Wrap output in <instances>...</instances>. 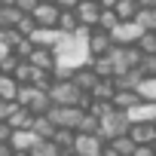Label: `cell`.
I'll use <instances>...</instances> for the list:
<instances>
[{
    "mask_svg": "<svg viewBox=\"0 0 156 156\" xmlns=\"http://www.w3.org/2000/svg\"><path fill=\"white\" fill-rule=\"evenodd\" d=\"M110 49H113V40H110V34H107V31H98V28H92V34L86 37V52H89V58L107 55Z\"/></svg>",
    "mask_w": 156,
    "mask_h": 156,
    "instance_id": "cell-8",
    "label": "cell"
},
{
    "mask_svg": "<svg viewBox=\"0 0 156 156\" xmlns=\"http://www.w3.org/2000/svg\"><path fill=\"white\" fill-rule=\"evenodd\" d=\"M132 156H156V153H153V147H150V144H135Z\"/></svg>",
    "mask_w": 156,
    "mask_h": 156,
    "instance_id": "cell-40",
    "label": "cell"
},
{
    "mask_svg": "<svg viewBox=\"0 0 156 156\" xmlns=\"http://www.w3.org/2000/svg\"><path fill=\"white\" fill-rule=\"evenodd\" d=\"M113 150H116V156H132V150H135V141L129 138V135H119V138H110L107 141Z\"/></svg>",
    "mask_w": 156,
    "mask_h": 156,
    "instance_id": "cell-29",
    "label": "cell"
},
{
    "mask_svg": "<svg viewBox=\"0 0 156 156\" xmlns=\"http://www.w3.org/2000/svg\"><path fill=\"white\" fill-rule=\"evenodd\" d=\"M28 16L34 19L37 28H55V22H58V6H55V3H37Z\"/></svg>",
    "mask_w": 156,
    "mask_h": 156,
    "instance_id": "cell-10",
    "label": "cell"
},
{
    "mask_svg": "<svg viewBox=\"0 0 156 156\" xmlns=\"http://www.w3.org/2000/svg\"><path fill=\"white\" fill-rule=\"evenodd\" d=\"M37 3H52V0H37Z\"/></svg>",
    "mask_w": 156,
    "mask_h": 156,
    "instance_id": "cell-52",
    "label": "cell"
},
{
    "mask_svg": "<svg viewBox=\"0 0 156 156\" xmlns=\"http://www.w3.org/2000/svg\"><path fill=\"white\" fill-rule=\"evenodd\" d=\"M126 135H129L135 144H153V138H156V126H153V122H132Z\"/></svg>",
    "mask_w": 156,
    "mask_h": 156,
    "instance_id": "cell-14",
    "label": "cell"
},
{
    "mask_svg": "<svg viewBox=\"0 0 156 156\" xmlns=\"http://www.w3.org/2000/svg\"><path fill=\"white\" fill-rule=\"evenodd\" d=\"M9 104H12V101H0V119H6V113H9Z\"/></svg>",
    "mask_w": 156,
    "mask_h": 156,
    "instance_id": "cell-45",
    "label": "cell"
},
{
    "mask_svg": "<svg viewBox=\"0 0 156 156\" xmlns=\"http://www.w3.org/2000/svg\"><path fill=\"white\" fill-rule=\"evenodd\" d=\"M19 64V58L12 55V52H6L3 58H0V73H12V67Z\"/></svg>",
    "mask_w": 156,
    "mask_h": 156,
    "instance_id": "cell-39",
    "label": "cell"
},
{
    "mask_svg": "<svg viewBox=\"0 0 156 156\" xmlns=\"http://www.w3.org/2000/svg\"><path fill=\"white\" fill-rule=\"evenodd\" d=\"M31 73H34V67H31L25 58H19V64L12 67V73H9V76H12V80L22 86V83H31Z\"/></svg>",
    "mask_w": 156,
    "mask_h": 156,
    "instance_id": "cell-30",
    "label": "cell"
},
{
    "mask_svg": "<svg viewBox=\"0 0 156 156\" xmlns=\"http://www.w3.org/2000/svg\"><path fill=\"white\" fill-rule=\"evenodd\" d=\"M6 52H9V49H3V46H0V58H3V55H6Z\"/></svg>",
    "mask_w": 156,
    "mask_h": 156,
    "instance_id": "cell-50",
    "label": "cell"
},
{
    "mask_svg": "<svg viewBox=\"0 0 156 156\" xmlns=\"http://www.w3.org/2000/svg\"><path fill=\"white\" fill-rule=\"evenodd\" d=\"M113 12H116V19H119V22H132V19H135V12H138V0H116Z\"/></svg>",
    "mask_w": 156,
    "mask_h": 156,
    "instance_id": "cell-25",
    "label": "cell"
},
{
    "mask_svg": "<svg viewBox=\"0 0 156 156\" xmlns=\"http://www.w3.org/2000/svg\"><path fill=\"white\" fill-rule=\"evenodd\" d=\"M116 92V86H113V76H98L95 80V86L89 89V95L95 98V101H110V95Z\"/></svg>",
    "mask_w": 156,
    "mask_h": 156,
    "instance_id": "cell-17",
    "label": "cell"
},
{
    "mask_svg": "<svg viewBox=\"0 0 156 156\" xmlns=\"http://www.w3.org/2000/svg\"><path fill=\"white\" fill-rule=\"evenodd\" d=\"M107 34H110L113 46H135V40L141 37V28H138L135 22H116Z\"/></svg>",
    "mask_w": 156,
    "mask_h": 156,
    "instance_id": "cell-7",
    "label": "cell"
},
{
    "mask_svg": "<svg viewBox=\"0 0 156 156\" xmlns=\"http://www.w3.org/2000/svg\"><path fill=\"white\" fill-rule=\"evenodd\" d=\"M52 52H55V61H61V64H67V67H83L86 61H89V52H86V40L83 37H76V34H61V40L52 46Z\"/></svg>",
    "mask_w": 156,
    "mask_h": 156,
    "instance_id": "cell-1",
    "label": "cell"
},
{
    "mask_svg": "<svg viewBox=\"0 0 156 156\" xmlns=\"http://www.w3.org/2000/svg\"><path fill=\"white\" fill-rule=\"evenodd\" d=\"M3 6H16V0H3Z\"/></svg>",
    "mask_w": 156,
    "mask_h": 156,
    "instance_id": "cell-49",
    "label": "cell"
},
{
    "mask_svg": "<svg viewBox=\"0 0 156 156\" xmlns=\"http://www.w3.org/2000/svg\"><path fill=\"white\" fill-rule=\"evenodd\" d=\"M98 12H101V6L95 3V0H80V3L73 6V16H76V25H83V28H95L98 25Z\"/></svg>",
    "mask_w": 156,
    "mask_h": 156,
    "instance_id": "cell-9",
    "label": "cell"
},
{
    "mask_svg": "<svg viewBox=\"0 0 156 156\" xmlns=\"http://www.w3.org/2000/svg\"><path fill=\"white\" fill-rule=\"evenodd\" d=\"M31 119H34V113H31L28 107H22V104L12 101V104H9V113H6L3 122H6L9 129H31Z\"/></svg>",
    "mask_w": 156,
    "mask_h": 156,
    "instance_id": "cell-11",
    "label": "cell"
},
{
    "mask_svg": "<svg viewBox=\"0 0 156 156\" xmlns=\"http://www.w3.org/2000/svg\"><path fill=\"white\" fill-rule=\"evenodd\" d=\"M12 156H31L28 150H12Z\"/></svg>",
    "mask_w": 156,
    "mask_h": 156,
    "instance_id": "cell-48",
    "label": "cell"
},
{
    "mask_svg": "<svg viewBox=\"0 0 156 156\" xmlns=\"http://www.w3.org/2000/svg\"><path fill=\"white\" fill-rule=\"evenodd\" d=\"M141 98H138V92L135 89H116L113 95H110V104L116 107V110H129V107H135Z\"/></svg>",
    "mask_w": 156,
    "mask_h": 156,
    "instance_id": "cell-18",
    "label": "cell"
},
{
    "mask_svg": "<svg viewBox=\"0 0 156 156\" xmlns=\"http://www.w3.org/2000/svg\"><path fill=\"white\" fill-rule=\"evenodd\" d=\"M104 147V141L98 135H83V132H76L73 135V144H70V153L73 156H98Z\"/></svg>",
    "mask_w": 156,
    "mask_h": 156,
    "instance_id": "cell-6",
    "label": "cell"
},
{
    "mask_svg": "<svg viewBox=\"0 0 156 156\" xmlns=\"http://www.w3.org/2000/svg\"><path fill=\"white\" fill-rule=\"evenodd\" d=\"M34 6H37V0H16V9L19 12H31Z\"/></svg>",
    "mask_w": 156,
    "mask_h": 156,
    "instance_id": "cell-41",
    "label": "cell"
},
{
    "mask_svg": "<svg viewBox=\"0 0 156 156\" xmlns=\"http://www.w3.org/2000/svg\"><path fill=\"white\" fill-rule=\"evenodd\" d=\"M37 138H34V132L31 129H12V135H9V147L12 150H31V144H34Z\"/></svg>",
    "mask_w": 156,
    "mask_h": 156,
    "instance_id": "cell-20",
    "label": "cell"
},
{
    "mask_svg": "<svg viewBox=\"0 0 156 156\" xmlns=\"http://www.w3.org/2000/svg\"><path fill=\"white\" fill-rule=\"evenodd\" d=\"M31 49H34V43H31L28 37H19V40H16V46H12L9 52H12L16 58H28V55H31Z\"/></svg>",
    "mask_w": 156,
    "mask_h": 156,
    "instance_id": "cell-36",
    "label": "cell"
},
{
    "mask_svg": "<svg viewBox=\"0 0 156 156\" xmlns=\"http://www.w3.org/2000/svg\"><path fill=\"white\" fill-rule=\"evenodd\" d=\"M31 67H37V70H52V64H55V52L52 49H43V46H34L31 49V55L25 58Z\"/></svg>",
    "mask_w": 156,
    "mask_h": 156,
    "instance_id": "cell-12",
    "label": "cell"
},
{
    "mask_svg": "<svg viewBox=\"0 0 156 156\" xmlns=\"http://www.w3.org/2000/svg\"><path fill=\"white\" fill-rule=\"evenodd\" d=\"M49 107H52V101H49V95H46V92H40V89H37V92H34V98L28 101V110H31L34 116H40V113H46Z\"/></svg>",
    "mask_w": 156,
    "mask_h": 156,
    "instance_id": "cell-27",
    "label": "cell"
},
{
    "mask_svg": "<svg viewBox=\"0 0 156 156\" xmlns=\"http://www.w3.org/2000/svg\"><path fill=\"white\" fill-rule=\"evenodd\" d=\"M9 135H12V129H9L3 119H0V141H9Z\"/></svg>",
    "mask_w": 156,
    "mask_h": 156,
    "instance_id": "cell-43",
    "label": "cell"
},
{
    "mask_svg": "<svg viewBox=\"0 0 156 156\" xmlns=\"http://www.w3.org/2000/svg\"><path fill=\"white\" fill-rule=\"evenodd\" d=\"M135 92H138L141 101H153L156 104V76H144V80L135 86Z\"/></svg>",
    "mask_w": 156,
    "mask_h": 156,
    "instance_id": "cell-24",
    "label": "cell"
},
{
    "mask_svg": "<svg viewBox=\"0 0 156 156\" xmlns=\"http://www.w3.org/2000/svg\"><path fill=\"white\" fill-rule=\"evenodd\" d=\"M73 135H76L73 129H55L49 141H52V144H55L58 150H70V144H73Z\"/></svg>",
    "mask_w": 156,
    "mask_h": 156,
    "instance_id": "cell-28",
    "label": "cell"
},
{
    "mask_svg": "<svg viewBox=\"0 0 156 156\" xmlns=\"http://www.w3.org/2000/svg\"><path fill=\"white\" fill-rule=\"evenodd\" d=\"M16 92H19V83L9 73H0V101H16Z\"/></svg>",
    "mask_w": 156,
    "mask_h": 156,
    "instance_id": "cell-26",
    "label": "cell"
},
{
    "mask_svg": "<svg viewBox=\"0 0 156 156\" xmlns=\"http://www.w3.org/2000/svg\"><path fill=\"white\" fill-rule=\"evenodd\" d=\"M107 58H110L113 76H119V73H126L129 67H138V61H141V52H138L135 46H113V49L107 52Z\"/></svg>",
    "mask_w": 156,
    "mask_h": 156,
    "instance_id": "cell-4",
    "label": "cell"
},
{
    "mask_svg": "<svg viewBox=\"0 0 156 156\" xmlns=\"http://www.w3.org/2000/svg\"><path fill=\"white\" fill-rule=\"evenodd\" d=\"M34 46H43V49H52L58 40H61V31H55V28H37L31 37H28Z\"/></svg>",
    "mask_w": 156,
    "mask_h": 156,
    "instance_id": "cell-15",
    "label": "cell"
},
{
    "mask_svg": "<svg viewBox=\"0 0 156 156\" xmlns=\"http://www.w3.org/2000/svg\"><path fill=\"white\" fill-rule=\"evenodd\" d=\"M76 132H83V135H95V132H98V116H92V113L86 110L83 119H80V126H76Z\"/></svg>",
    "mask_w": 156,
    "mask_h": 156,
    "instance_id": "cell-33",
    "label": "cell"
},
{
    "mask_svg": "<svg viewBox=\"0 0 156 156\" xmlns=\"http://www.w3.org/2000/svg\"><path fill=\"white\" fill-rule=\"evenodd\" d=\"M31 132H34V138L49 141V138H52V132H55V126H52V119H49L46 113H40V116H34V119H31Z\"/></svg>",
    "mask_w": 156,
    "mask_h": 156,
    "instance_id": "cell-19",
    "label": "cell"
},
{
    "mask_svg": "<svg viewBox=\"0 0 156 156\" xmlns=\"http://www.w3.org/2000/svg\"><path fill=\"white\" fill-rule=\"evenodd\" d=\"M86 110H89V113H92V116H98V119H101V116H107V113H110V110H113V104H110V101H95V98H92V101H89V107H86Z\"/></svg>",
    "mask_w": 156,
    "mask_h": 156,
    "instance_id": "cell-37",
    "label": "cell"
},
{
    "mask_svg": "<svg viewBox=\"0 0 156 156\" xmlns=\"http://www.w3.org/2000/svg\"><path fill=\"white\" fill-rule=\"evenodd\" d=\"M138 67H141L144 76H156V55H141Z\"/></svg>",
    "mask_w": 156,
    "mask_h": 156,
    "instance_id": "cell-38",
    "label": "cell"
},
{
    "mask_svg": "<svg viewBox=\"0 0 156 156\" xmlns=\"http://www.w3.org/2000/svg\"><path fill=\"white\" fill-rule=\"evenodd\" d=\"M138 6H156V0H138Z\"/></svg>",
    "mask_w": 156,
    "mask_h": 156,
    "instance_id": "cell-47",
    "label": "cell"
},
{
    "mask_svg": "<svg viewBox=\"0 0 156 156\" xmlns=\"http://www.w3.org/2000/svg\"><path fill=\"white\" fill-rule=\"evenodd\" d=\"M135 49L141 55H156V31H141V37L135 40Z\"/></svg>",
    "mask_w": 156,
    "mask_h": 156,
    "instance_id": "cell-23",
    "label": "cell"
},
{
    "mask_svg": "<svg viewBox=\"0 0 156 156\" xmlns=\"http://www.w3.org/2000/svg\"><path fill=\"white\" fill-rule=\"evenodd\" d=\"M141 31H156V6H138L135 19H132Z\"/></svg>",
    "mask_w": 156,
    "mask_h": 156,
    "instance_id": "cell-21",
    "label": "cell"
},
{
    "mask_svg": "<svg viewBox=\"0 0 156 156\" xmlns=\"http://www.w3.org/2000/svg\"><path fill=\"white\" fill-rule=\"evenodd\" d=\"M95 80H98V76L92 73V67H89V64H83V67H76V70L70 73V83H73L76 89H80V92H89V89L95 86Z\"/></svg>",
    "mask_w": 156,
    "mask_h": 156,
    "instance_id": "cell-16",
    "label": "cell"
},
{
    "mask_svg": "<svg viewBox=\"0 0 156 156\" xmlns=\"http://www.w3.org/2000/svg\"><path fill=\"white\" fill-rule=\"evenodd\" d=\"M153 126H156V119H153Z\"/></svg>",
    "mask_w": 156,
    "mask_h": 156,
    "instance_id": "cell-53",
    "label": "cell"
},
{
    "mask_svg": "<svg viewBox=\"0 0 156 156\" xmlns=\"http://www.w3.org/2000/svg\"><path fill=\"white\" fill-rule=\"evenodd\" d=\"M28 153H31V156H58V147H55L52 141H40V138H37Z\"/></svg>",
    "mask_w": 156,
    "mask_h": 156,
    "instance_id": "cell-31",
    "label": "cell"
},
{
    "mask_svg": "<svg viewBox=\"0 0 156 156\" xmlns=\"http://www.w3.org/2000/svg\"><path fill=\"white\" fill-rule=\"evenodd\" d=\"M76 28V16H73V9H58V22H55V31H61V34H73Z\"/></svg>",
    "mask_w": 156,
    "mask_h": 156,
    "instance_id": "cell-22",
    "label": "cell"
},
{
    "mask_svg": "<svg viewBox=\"0 0 156 156\" xmlns=\"http://www.w3.org/2000/svg\"><path fill=\"white\" fill-rule=\"evenodd\" d=\"M150 147H153V153H156V138H153V144H150Z\"/></svg>",
    "mask_w": 156,
    "mask_h": 156,
    "instance_id": "cell-51",
    "label": "cell"
},
{
    "mask_svg": "<svg viewBox=\"0 0 156 156\" xmlns=\"http://www.w3.org/2000/svg\"><path fill=\"white\" fill-rule=\"evenodd\" d=\"M0 156H12V147L6 141H0Z\"/></svg>",
    "mask_w": 156,
    "mask_h": 156,
    "instance_id": "cell-46",
    "label": "cell"
},
{
    "mask_svg": "<svg viewBox=\"0 0 156 156\" xmlns=\"http://www.w3.org/2000/svg\"><path fill=\"white\" fill-rule=\"evenodd\" d=\"M116 22H119V19H116V12H113V9H101V12H98V25H95V28H98V31H110Z\"/></svg>",
    "mask_w": 156,
    "mask_h": 156,
    "instance_id": "cell-34",
    "label": "cell"
},
{
    "mask_svg": "<svg viewBox=\"0 0 156 156\" xmlns=\"http://www.w3.org/2000/svg\"><path fill=\"white\" fill-rule=\"evenodd\" d=\"M83 113H86V110H80L76 104H67V107L52 104V107L46 110V116L52 119V126H55V129H73V132H76V126H80Z\"/></svg>",
    "mask_w": 156,
    "mask_h": 156,
    "instance_id": "cell-3",
    "label": "cell"
},
{
    "mask_svg": "<svg viewBox=\"0 0 156 156\" xmlns=\"http://www.w3.org/2000/svg\"><path fill=\"white\" fill-rule=\"evenodd\" d=\"M19 19H22V12L16 6H3V3H0V28H16Z\"/></svg>",
    "mask_w": 156,
    "mask_h": 156,
    "instance_id": "cell-32",
    "label": "cell"
},
{
    "mask_svg": "<svg viewBox=\"0 0 156 156\" xmlns=\"http://www.w3.org/2000/svg\"><path fill=\"white\" fill-rule=\"evenodd\" d=\"M129 126H132V122H129L126 110H116V107H113L107 116H101V119H98V132H95V135H98V138L107 144L110 138H119V135H126V132H129Z\"/></svg>",
    "mask_w": 156,
    "mask_h": 156,
    "instance_id": "cell-2",
    "label": "cell"
},
{
    "mask_svg": "<svg viewBox=\"0 0 156 156\" xmlns=\"http://www.w3.org/2000/svg\"><path fill=\"white\" fill-rule=\"evenodd\" d=\"M52 3H55L58 9H73L76 3H80V0H52Z\"/></svg>",
    "mask_w": 156,
    "mask_h": 156,
    "instance_id": "cell-42",
    "label": "cell"
},
{
    "mask_svg": "<svg viewBox=\"0 0 156 156\" xmlns=\"http://www.w3.org/2000/svg\"><path fill=\"white\" fill-rule=\"evenodd\" d=\"M126 116H129V122H153L156 119V104L153 101H138L135 107L126 110Z\"/></svg>",
    "mask_w": 156,
    "mask_h": 156,
    "instance_id": "cell-13",
    "label": "cell"
},
{
    "mask_svg": "<svg viewBox=\"0 0 156 156\" xmlns=\"http://www.w3.org/2000/svg\"><path fill=\"white\" fill-rule=\"evenodd\" d=\"M46 95H49V101L52 104H58V107H67V104H76L80 101V89H76L70 80H52V86L46 89Z\"/></svg>",
    "mask_w": 156,
    "mask_h": 156,
    "instance_id": "cell-5",
    "label": "cell"
},
{
    "mask_svg": "<svg viewBox=\"0 0 156 156\" xmlns=\"http://www.w3.org/2000/svg\"><path fill=\"white\" fill-rule=\"evenodd\" d=\"M95 3H98L101 9H113V6H116V0H95Z\"/></svg>",
    "mask_w": 156,
    "mask_h": 156,
    "instance_id": "cell-44",
    "label": "cell"
},
{
    "mask_svg": "<svg viewBox=\"0 0 156 156\" xmlns=\"http://www.w3.org/2000/svg\"><path fill=\"white\" fill-rule=\"evenodd\" d=\"M16 31H19V34H22V37H31V34H34V31H37V25H34V19H31V16H28V12H22V19H19V22H16Z\"/></svg>",
    "mask_w": 156,
    "mask_h": 156,
    "instance_id": "cell-35",
    "label": "cell"
}]
</instances>
